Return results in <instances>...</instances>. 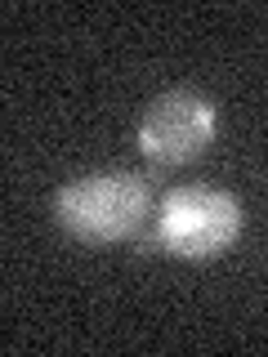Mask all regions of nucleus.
Instances as JSON below:
<instances>
[{
  "label": "nucleus",
  "instance_id": "2",
  "mask_svg": "<svg viewBox=\"0 0 268 357\" xmlns=\"http://www.w3.org/2000/svg\"><path fill=\"white\" fill-rule=\"evenodd\" d=\"M241 201L228 188L184 183L161 197L152 215V245L174 259H215L241 237Z\"/></svg>",
  "mask_w": 268,
  "mask_h": 357
},
{
  "label": "nucleus",
  "instance_id": "3",
  "mask_svg": "<svg viewBox=\"0 0 268 357\" xmlns=\"http://www.w3.org/2000/svg\"><path fill=\"white\" fill-rule=\"evenodd\" d=\"M215 130H219L215 98L197 94V89H165L139 116V152L161 170H174V165L197 161L215 143Z\"/></svg>",
  "mask_w": 268,
  "mask_h": 357
},
{
  "label": "nucleus",
  "instance_id": "1",
  "mask_svg": "<svg viewBox=\"0 0 268 357\" xmlns=\"http://www.w3.org/2000/svg\"><path fill=\"white\" fill-rule=\"evenodd\" d=\"M156 206V192L143 174L134 170H94L76 174L54 192V219L76 241L112 245L126 241L148 223Z\"/></svg>",
  "mask_w": 268,
  "mask_h": 357
}]
</instances>
